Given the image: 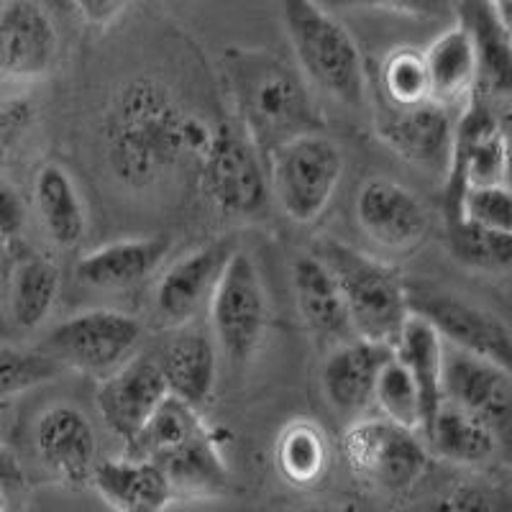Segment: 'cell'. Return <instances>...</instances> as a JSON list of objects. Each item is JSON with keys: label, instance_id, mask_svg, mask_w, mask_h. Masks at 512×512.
I'll return each mask as SVG.
<instances>
[{"label": "cell", "instance_id": "cell-1", "mask_svg": "<svg viewBox=\"0 0 512 512\" xmlns=\"http://www.w3.org/2000/svg\"><path fill=\"white\" fill-rule=\"evenodd\" d=\"M216 126L185 108L180 95L154 75L123 82L100 121L105 169L131 192L167 180L187 157L200 159Z\"/></svg>", "mask_w": 512, "mask_h": 512}, {"label": "cell", "instance_id": "cell-2", "mask_svg": "<svg viewBox=\"0 0 512 512\" xmlns=\"http://www.w3.org/2000/svg\"><path fill=\"white\" fill-rule=\"evenodd\" d=\"M226 77L241 128L262 154L295 136L323 131L308 80L280 57L259 49H231Z\"/></svg>", "mask_w": 512, "mask_h": 512}, {"label": "cell", "instance_id": "cell-3", "mask_svg": "<svg viewBox=\"0 0 512 512\" xmlns=\"http://www.w3.org/2000/svg\"><path fill=\"white\" fill-rule=\"evenodd\" d=\"M282 21L305 80L359 108L367 98V72L349 29L315 0H282Z\"/></svg>", "mask_w": 512, "mask_h": 512}, {"label": "cell", "instance_id": "cell-4", "mask_svg": "<svg viewBox=\"0 0 512 512\" xmlns=\"http://www.w3.org/2000/svg\"><path fill=\"white\" fill-rule=\"evenodd\" d=\"M315 254L328 264L344 292L356 336L397 346L402 328L413 315L402 274L377 256L336 239L320 241Z\"/></svg>", "mask_w": 512, "mask_h": 512}, {"label": "cell", "instance_id": "cell-5", "mask_svg": "<svg viewBox=\"0 0 512 512\" xmlns=\"http://www.w3.org/2000/svg\"><path fill=\"white\" fill-rule=\"evenodd\" d=\"M267 157L272 198L282 213L300 226L318 221L344 177L346 162L338 141L310 131L280 144Z\"/></svg>", "mask_w": 512, "mask_h": 512}, {"label": "cell", "instance_id": "cell-6", "mask_svg": "<svg viewBox=\"0 0 512 512\" xmlns=\"http://www.w3.org/2000/svg\"><path fill=\"white\" fill-rule=\"evenodd\" d=\"M351 474L377 495L400 497L428 472L431 451L418 431L390 418L356 420L341 438Z\"/></svg>", "mask_w": 512, "mask_h": 512}, {"label": "cell", "instance_id": "cell-7", "mask_svg": "<svg viewBox=\"0 0 512 512\" xmlns=\"http://www.w3.org/2000/svg\"><path fill=\"white\" fill-rule=\"evenodd\" d=\"M259 154L244 128L218 123L208 149L198 159V185L208 205L221 216L251 221L269 208L272 185Z\"/></svg>", "mask_w": 512, "mask_h": 512}, {"label": "cell", "instance_id": "cell-8", "mask_svg": "<svg viewBox=\"0 0 512 512\" xmlns=\"http://www.w3.org/2000/svg\"><path fill=\"white\" fill-rule=\"evenodd\" d=\"M141 328L134 315L111 308H93L70 315L47 333L41 351L59 367L90 377H108L139 354Z\"/></svg>", "mask_w": 512, "mask_h": 512}, {"label": "cell", "instance_id": "cell-9", "mask_svg": "<svg viewBox=\"0 0 512 512\" xmlns=\"http://www.w3.org/2000/svg\"><path fill=\"white\" fill-rule=\"evenodd\" d=\"M210 333L233 367H244L262 349L269 326V303L254 256L239 249L228 262L208 305Z\"/></svg>", "mask_w": 512, "mask_h": 512}, {"label": "cell", "instance_id": "cell-10", "mask_svg": "<svg viewBox=\"0 0 512 512\" xmlns=\"http://www.w3.org/2000/svg\"><path fill=\"white\" fill-rule=\"evenodd\" d=\"M410 310L423 315L448 346L512 374V331L482 305L433 285H408Z\"/></svg>", "mask_w": 512, "mask_h": 512}, {"label": "cell", "instance_id": "cell-11", "mask_svg": "<svg viewBox=\"0 0 512 512\" xmlns=\"http://www.w3.org/2000/svg\"><path fill=\"white\" fill-rule=\"evenodd\" d=\"M377 139L410 167L446 180L454 159L456 111L436 100L405 108L387 105L377 116Z\"/></svg>", "mask_w": 512, "mask_h": 512}, {"label": "cell", "instance_id": "cell-12", "mask_svg": "<svg viewBox=\"0 0 512 512\" xmlns=\"http://www.w3.org/2000/svg\"><path fill=\"white\" fill-rule=\"evenodd\" d=\"M443 400L456 402L482 420L512 464V374L502 367L446 344Z\"/></svg>", "mask_w": 512, "mask_h": 512}, {"label": "cell", "instance_id": "cell-13", "mask_svg": "<svg viewBox=\"0 0 512 512\" xmlns=\"http://www.w3.org/2000/svg\"><path fill=\"white\" fill-rule=\"evenodd\" d=\"M443 182H446L448 218L459 213V203L469 187L505 182L500 116L495 105H489L477 95H472V100L456 113L454 159Z\"/></svg>", "mask_w": 512, "mask_h": 512}, {"label": "cell", "instance_id": "cell-14", "mask_svg": "<svg viewBox=\"0 0 512 512\" xmlns=\"http://www.w3.org/2000/svg\"><path fill=\"white\" fill-rule=\"evenodd\" d=\"M236 251L239 244L221 236L175 259L154 287V318L167 328L190 326L200 310H208L210 297Z\"/></svg>", "mask_w": 512, "mask_h": 512}, {"label": "cell", "instance_id": "cell-15", "mask_svg": "<svg viewBox=\"0 0 512 512\" xmlns=\"http://www.w3.org/2000/svg\"><path fill=\"white\" fill-rule=\"evenodd\" d=\"M356 223L361 233L390 254L418 249L431 231V213L410 187L387 177H374L356 195Z\"/></svg>", "mask_w": 512, "mask_h": 512}, {"label": "cell", "instance_id": "cell-16", "mask_svg": "<svg viewBox=\"0 0 512 512\" xmlns=\"http://www.w3.org/2000/svg\"><path fill=\"white\" fill-rule=\"evenodd\" d=\"M169 397L157 356L136 354L121 369L100 379L95 408L105 428L123 443L134 441L157 408Z\"/></svg>", "mask_w": 512, "mask_h": 512}, {"label": "cell", "instance_id": "cell-17", "mask_svg": "<svg viewBox=\"0 0 512 512\" xmlns=\"http://www.w3.org/2000/svg\"><path fill=\"white\" fill-rule=\"evenodd\" d=\"M59 57V34L47 8L36 0L0 6V80L36 82Z\"/></svg>", "mask_w": 512, "mask_h": 512}, {"label": "cell", "instance_id": "cell-18", "mask_svg": "<svg viewBox=\"0 0 512 512\" xmlns=\"http://www.w3.org/2000/svg\"><path fill=\"white\" fill-rule=\"evenodd\" d=\"M34 448L44 469L62 484H93L98 466V436L90 418L80 408L59 402L44 410L34 425Z\"/></svg>", "mask_w": 512, "mask_h": 512}, {"label": "cell", "instance_id": "cell-19", "mask_svg": "<svg viewBox=\"0 0 512 512\" xmlns=\"http://www.w3.org/2000/svg\"><path fill=\"white\" fill-rule=\"evenodd\" d=\"M397 346L369 338H351L333 346L320 369V387L328 405L341 415H359L374 402L377 379Z\"/></svg>", "mask_w": 512, "mask_h": 512}, {"label": "cell", "instance_id": "cell-20", "mask_svg": "<svg viewBox=\"0 0 512 512\" xmlns=\"http://www.w3.org/2000/svg\"><path fill=\"white\" fill-rule=\"evenodd\" d=\"M292 295L305 328L323 344L338 346L356 338L349 305L328 264L318 254H300L292 264Z\"/></svg>", "mask_w": 512, "mask_h": 512}, {"label": "cell", "instance_id": "cell-21", "mask_svg": "<svg viewBox=\"0 0 512 512\" xmlns=\"http://www.w3.org/2000/svg\"><path fill=\"white\" fill-rule=\"evenodd\" d=\"M172 251L167 236H139L103 244L80 256L75 274L82 285L100 292H123L149 280Z\"/></svg>", "mask_w": 512, "mask_h": 512}, {"label": "cell", "instance_id": "cell-22", "mask_svg": "<svg viewBox=\"0 0 512 512\" xmlns=\"http://www.w3.org/2000/svg\"><path fill=\"white\" fill-rule=\"evenodd\" d=\"M456 18L469 29L477 49L474 95L502 108L512 103V36L489 0H461Z\"/></svg>", "mask_w": 512, "mask_h": 512}, {"label": "cell", "instance_id": "cell-23", "mask_svg": "<svg viewBox=\"0 0 512 512\" xmlns=\"http://www.w3.org/2000/svg\"><path fill=\"white\" fill-rule=\"evenodd\" d=\"M175 338L157 356L167 379L169 395L180 397L192 408H205L218 379V344L213 333L200 328H175Z\"/></svg>", "mask_w": 512, "mask_h": 512}, {"label": "cell", "instance_id": "cell-24", "mask_svg": "<svg viewBox=\"0 0 512 512\" xmlns=\"http://www.w3.org/2000/svg\"><path fill=\"white\" fill-rule=\"evenodd\" d=\"M423 62L431 100L459 113L477 90V49L459 18L428 44Z\"/></svg>", "mask_w": 512, "mask_h": 512}, {"label": "cell", "instance_id": "cell-25", "mask_svg": "<svg viewBox=\"0 0 512 512\" xmlns=\"http://www.w3.org/2000/svg\"><path fill=\"white\" fill-rule=\"evenodd\" d=\"M93 487L116 512H164L177 497L154 461L131 456L98 461Z\"/></svg>", "mask_w": 512, "mask_h": 512}, {"label": "cell", "instance_id": "cell-26", "mask_svg": "<svg viewBox=\"0 0 512 512\" xmlns=\"http://www.w3.org/2000/svg\"><path fill=\"white\" fill-rule=\"evenodd\" d=\"M34 205L49 241L59 249H75L88 233V210L75 180L62 164L47 162L34 177Z\"/></svg>", "mask_w": 512, "mask_h": 512}, {"label": "cell", "instance_id": "cell-27", "mask_svg": "<svg viewBox=\"0 0 512 512\" xmlns=\"http://www.w3.org/2000/svg\"><path fill=\"white\" fill-rule=\"evenodd\" d=\"M423 441L431 456L454 466H484L500 456L495 433L451 400L441 402L436 418L425 428Z\"/></svg>", "mask_w": 512, "mask_h": 512}, {"label": "cell", "instance_id": "cell-28", "mask_svg": "<svg viewBox=\"0 0 512 512\" xmlns=\"http://www.w3.org/2000/svg\"><path fill=\"white\" fill-rule=\"evenodd\" d=\"M177 497H216L231 487V472L210 428L154 459Z\"/></svg>", "mask_w": 512, "mask_h": 512}, {"label": "cell", "instance_id": "cell-29", "mask_svg": "<svg viewBox=\"0 0 512 512\" xmlns=\"http://www.w3.org/2000/svg\"><path fill=\"white\" fill-rule=\"evenodd\" d=\"M443 354H446V341L441 333L423 315H410L397 338V356L405 361V367L418 384L423 400V433L443 402Z\"/></svg>", "mask_w": 512, "mask_h": 512}, {"label": "cell", "instance_id": "cell-30", "mask_svg": "<svg viewBox=\"0 0 512 512\" xmlns=\"http://www.w3.org/2000/svg\"><path fill=\"white\" fill-rule=\"evenodd\" d=\"M62 274L57 264L44 256H26L16 264L11 277V318L21 331H34L52 313L59 297Z\"/></svg>", "mask_w": 512, "mask_h": 512}, {"label": "cell", "instance_id": "cell-31", "mask_svg": "<svg viewBox=\"0 0 512 512\" xmlns=\"http://www.w3.org/2000/svg\"><path fill=\"white\" fill-rule=\"evenodd\" d=\"M274 461L287 482L295 487H313L326 477L331 461L326 433L313 420H290L277 438Z\"/></svg>", "mask_w": 512, "mask_h": 512}, {"label": "cell", "instance_id": "cell-32", "mask_svg": "<svg viewBox=\"0 0 512 512\" xmlns=\"http://www.w3.org/2000/svg\"><path fill=\"white\" fill-rule=\"evenodd\" d=\"M446 244L459 264L479 272L512 269V233L479 226L456 216L446 221Z\"/></svg>", "mask_w": 512, "mask_h": 512}, {"label": "cell", "instance_id": "cell-33", "mask_svg": "<svg viewBox=\"0 0 512 512\" xmlns=\"http://www.w3.org/2000/svg\"><path fill=\"white\" fill-rule=\"evenodd\" d=\"M374 405H377L384 418L423 433V400H420L418 384H415L410 369L405 367V361L397 356V351L379 374L377 390H374Z\"/></svg>", "mask_w": 512, "mask_h": 512}, {"label": "cell", "instance_id": "cell-34", "mask_svg": "<svg viewBox=\"0 0 512 512\" xmlns=\"http://www.w3.org/2000/svg\"><path fill=\"white\" fill-rule=\"evenodd\" d=\"M59 372L62 367L41 349L26 351L0 346V400L52 382Z\"/></svg>", "mask_w": 512, "mask_h": 512}, {"label": "cell", "instance_id": "cell-35", "mask_svg": "<svg viewBox=\"0 0 512 512\" xmlns=\"http://www.w3.org/2000/svg\"><path fill=\"white\" fill-rule=\"evenodd\" d=\"M382 90L387 95V105H397V108L431 100L423 54L413 49L392 52L382 67Z\"/></svg>", "mask_w": 512, "mask_h": 512}, {"label": "cell", "instance_id": "cell-36", "mask_svg": "<svg viewBox=\"0 0 512 512\" xmlns=\"http://www.w3.org/2000/svg\"><path fill=\"white\" fill-rule=\"evenodd\" d=\"M456 216L479 223V226L495 228V231L512 233V187L505 182L469 187L461 198Z\"/></svg>", "mask_w": 512, "mask_h": 512}, {"label": "cell", "instance_id": "cell-37", "mask_svg": "<svg viewBox=\"0 0 512 512\" xmlns=\"http://www.w3.org/2000/svg\"><path fill=\"white\" fill-rule=\"evenodd\" d=\"M438 512H512V489L489 479H466L448 489Z\"/></svg>", "mask_w": 512, "mask_h": 512}, {"label": "cell", "instance_id": "cell-38", "mask_svg": "<svg viewBox=\"0 0 512 512\" xmlns=\"http://www.w3.org/2000/svg\"><path fill=\"white\" fill-rule=\"evenodd\" d=\"M36 121V105L31 98H8L0 103V167L11 162L29 139Z\"/></svg>", "mask_w": 512, "mask_h": 512}, {"label": "cell", "instance_id": "cell-39", "mask_svg": "<svg viewBox=\"0 0 512 512\" xmlns=\"http://www.w3.org/2000/svg\"><path fill=\"white\" fill-rule=\"evenodd\" d=\"M26 223L24 200L11 185H0V239L13 241L21 236Z\"/></svg>", "mask_w": 512, "mask_h": 512}, {"label": "cell", "instance_id": "cell-40", "mask_svg": "<svg viewBox=\"0 0 512 512\" xmlns=\"http://www.w3.org/2000/svg\"><path fill=\"white\" fill-rule=\"evenodd\" d=\"M374 3L390 8V11L405 13V16L433 18V21L456 16V8L451 0H374Z\"/></svg>", "mask_w": 512, "mask_h": 512}, {"label": "cell", "instance_id": "cell-41", "mask_svg": "<svg viewBox=\"0 0 512 512\" xmlns=\"http://www.w3.org/2000/svg\"><path fill=\"white\" fill-rule=\"evenodd\" d=\"M77 8L85 18H88L90 24L105 26L111 24L113 18L123 11L126 6V0H75Z\"/></svg>", "mask_w": 512, "mask_h": 512}, {"label": "cell", "instance_id": "cell-42", "mask_svg": "<svg viewBox=\"0 0 512 512\" xmlns=\"http://www.w3.org/2000/svg\"><path fill=\"white\" fill-rule=\"evenodd\" d=\"M497 116H500L502 152H505V185L512 187V103L497 108Z\"/></svg>", "mask_w": 512, "mask_h": 512}, {"label": "cell", "instance_id": "cell-43", "mask_svg": "<svg viewBox=\"0 0 512 512\" xmlns=\"http://www.w3.org/2000/svg\"><path fill=\"white\" fill-rule=\"evenodd\" d=\"M492 6H495L497 16H500V21L505 24V29L510 31L512 36V0H489Z\"/></svg>", "mask_w": 512, "mask_h": 512}, {"label": "cell", "instance_id": "cell-44", "mask_svg": "<svg viewBox=\"0 0 512 512\" xmlns=\"http://www.w3.org/2000/svg\"><path fill=\"white\" fill-rule=\"evenodd\" d=\"M11 495L13 492L0 489V512H11Z\"/></svg>", "mask_w": 512, "mask_h": 512}, {"label": "cell", "instance_id": "cell-45", "mask_svg": "<svg viewBox=\"0 0 512 512\" xmlns=\"http://www.w3.org/2000/svg\"><path fill=\"white\" fill-rule=\"evenodd\" d=\"M303 512H336V510H328V507H310V510H303Z\"/></svg>", "mask_w": 512, "mask_h": 512}]
</instances>
